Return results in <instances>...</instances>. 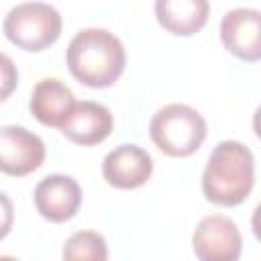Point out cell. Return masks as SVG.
I'll return each mask as SVG.
<instances>
[{
  "label": "cell",
  "mask_w": 261,
  "mask_h": 261,
  "mask_svg": "<svg viewBox=\"0 0 261 261\" xmlns=\"http://www.w3.org/2000/svg\"><path fill=\"white\" fill-rule=\"evenodd\" d=\"M192 249L202 261H237L243 251V237L234 220L210 214L198 222L192 234Z\"/></svg>",
  "instance_id": "obj_5"
},
{
  "label": "cell",
  "mask_w": 261,
  "mask_h": 261,
  "mask_svg": "<svg viewBox=\"0 0 261 261\" xmlns=\"http://www.w3.org/2000/svg\"><path fill=\"white\" fill-rule=\"evenodd\" d=\"M61 255L65 261H104L108 259L106 239L94 230H77L65 241Z\"/></svg>",
  "instance_id": "obj_13"
},
{
  "label": "cell",
  "mask_w": 261,
  "mask_h": 261,
  "mask_svg": "<svg viewBox=\"0 0 261 261\" xmlns=\"http://www.w3.org/2000/svg\"><path fill=\"white\" fill-rule=\"evenodd\" d=\"M204 116L188 104H167L159 108L149 122V137L155 147L169 157H188L196 153L206 139Z\"/></svg>",
  "instance_id": "obj_3"
},
{
  "label": "cell",
  "mask_w": 261,
  "mask_h": 261,
  "mask_svg": "<svg viewBox=\"0 0 261 261\" xmlns=\"http://www.w3.org/2000/svg\"><path fill=\"white\" fill-rule=\"evenodd\" d=\"M12 222H14V206L10 198L4 192H0V241L10 232Z\"/></svg>",
  "instance_id": "obj_15"
},
{
  "label": "cell",
  "mask_w": 261,
  "mask_h": 261,
  "mask_svg": "<svg viewBox=\"0 0 261 261\" xmlns=\"http://www.w3.org/2000/svg\"><path fill=\"white\" fill-rule=\"evenodd\" d=\"M114 118L112 112L98 102L82 100L73 102L71 110L59 124V130L75 145L92 147L102 141H106L112 133Z\"/></svg>",
  "instance_id": "obj_9"
},
{
  "label": "cell",
  "mask_w": 261,
  "mask_h": 261,
  "mask_svg": "<svg viewBox=\"0 0 261 261\" xmlns=\"http://www.w3.org/2000/svg\"><path fill=\"white\" fill-rule=\"evenodd\" d=\"M37 212L49 222H65L75 216L82 206V188L71 175L51 173L35 188Z\"/></svg>",
  "instance_id": "obj_8"
},
{
  "label": "cell",
  "mask_w": 261,
  "mask_h": 261,
  "mask_svg": "<svg viewBox=\"0 0 261 261\" xmlns=\"http://www.w3.org/2000/svg\"><path fill=\"white\" fill-rule=\"evenodd\" d=\"M16 86H18V69L6 53H0V102H4L16 90Z\"/></svg>",
  "instance_id": "obj_14"
},
{
  "label": "cell",
  "mask_w": 261,
  "mask_h": 261,
  "mask_svg": "<svg viewBox=\"0 0 261 261\" xmlns=\"http://www.w3.org/2000/svg\"><path fill=\"white\" fill-rule=\"evenodd\" d=\"M45 161V143L24 126H0V171L10 177H24Z\"/></svg>",
  "instance_id": "obj_6"
},
{
  "label": "cell",
  "mask_w": 261,
  "mask_h": 261,
  "mask_svg": "<svg viewBox=\"0 0 261 261\" xmlns=\"http://www.w3.org/2000/svg\"><path fill=\"white\" fill-rule=\"evenodd\" d=\"M153 173L151 155L139 145H120L106 153L102 161V175L108 186L116 190H135L147 184Z\"/></svg>",
  "instance_id": "obj_10"
},
{
  "label": "cell",
  "mask_w": 261,
  "mask_h": 261,
  "mask_svg": "<svg viewBox=\"0 0 261 261\" xmlns=\"http://www.w3.org/2000/svg\"><path fill=\"white\" fill-rule=\"evenodd\" d=\"M2 29L12 45L37 53L59 39L61 14L47 2H22L8 10Z\"/></svg>",
  "instance_id": "obj_4"
},
{
  "label": "cell",
  "mask_w": 261,
  "mask_h": 261,
  "mask_svg": "<svg viewBox=\"0 0 261 261\" xmlns=\"http://www.w3.org/2000/svg\"><path fill=\"white\" fill-rule=\"evenodd\" d=\"M220 41L228 53L243 61L261 59V12L255 8H232L220 20Z\"/></svg>",
  "instance_id": "obj_7"
},
{
  "label": "cell",
  "mask_w": 261,
  "mask_h": 261,
  "mask_svg": "<svg viewBox=\"0 0 261 261\" xmlns=\"http://www.w3.org/2000/svg\"><path fill=\"white\" fill-rule=\"evenodd\" d=\"M255 184V157L239 141H220L202 173V192L216 206H239Z\"/></svg>",
  "instance_id": "obj_2"
},
{
  "label": "cell",
  "mask_w": 261,
  "mask_h": 261,
  "mask_svg": "<svg viewBox=\"0 0 261 261\" xmlns=\"http://www.w3.org/2000/svg\"><path fill=\"white\" fill-rule=\"evenodd\" d=\"M208 0H155L157 22L171 35L190 37L208 22Z\"/></svg>",
  "instance_id": "obj_11"
},
{
  "label": "cell",
  "mask_w": 261,
  "mask_h": 261,
  "mask_svg": "<svg viewBox=\"0 0 261 261\" xmlns=\"http://www.w3.org/2000/svg\"><path fill=\"white\" fill-rule=\"evenodd\" d=\"M69 73L88 88H108L124 71L126 51L122 41L106 29H82L67 45Z\"/></svg>",
  "instance_id": "obj_1"
},
{
  "label": "cell",
  "mask_w": 261,
  "mask_h": 261,
  "mask_svg": "<svg viewBox=\"0 0 261 261\" xmlns=\"http://www.w3.org/2000/svg\"><path fill=\"white\" fill-rule=\"evenodd\" d=\"M73 102H75V98L63 82H59L55 77H45V80L37 82V86L33 88L29 108L41 124L59 128V124L71 110Z\"/></svg>",
  "instance_id": "obj_12"
}]
</instances>
